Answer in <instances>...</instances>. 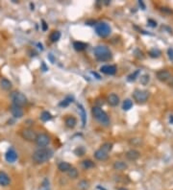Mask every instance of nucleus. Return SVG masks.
Wrapping results in <instances>:
<instances>
[{
	"label": "nucleus",
	"instance_id": "nucleus-9",
	"mask_svg": "<svg viewBox=\"0 0 173 190\" xmlns=\"http://www.w3.org/2000/svg\"><path fill=\"white\" fill-rule=\"evenodd\" d=\"M156 76H157V79L161 82H168L172 78L170 72L167 70H160L156 73Z\"/></svg>",
	"mask_w": 173,
	"mask_h": 190
},
{
	"label": "nucleus",
	"instance_id": "nucleus-36",
	"mask_svg": "<svg viewBox=\"0 0 173 190\" xmlns=\"http://www.w3.org/2000/svg\"><path fill=\"white\" fill-rule=\"evenodd\" d=\"M71 102H72V98H66L63 102L60 103V106L61 107H66V106L69 105V103H71Z\"/></svg>",
	"mask_w": 173,
	"mask_h": 190
},
{
	"label": "nucleus",
	"instance_id": "nucleus-7",
	"mask_svg": "<svg viewBox=\"0 0 173 190\" xmlns=\"http://www.w3.org/2000/svg\"><path fill=\"white\" fill-rule=\"evenodd\" d=\"M20 134H21L22 138H24V139L27 140V141H36V138L38 136L37 133L30 128L23 129Z\"/></svg>",
	"mask_w": 173,
	"mask_h": 190
},
{
	"label": "nucleus",
	"instance_id": "nucleus-10",
	"mask_svg": "<svg viewBox=\"0 0 173 190\" xmlns=\"http://www.w3.org/2000/svg\"><path fill=\"white\" fill-rule=\"evenodd\" d=\"M100 71L103 74H106V75H115L116 73V66L112 65V64L102 65L100 67Z\"/></svg>",
	"mask_w": 173,
	"mask_h": 190
},
{
	"label": "nucleus",
	"instance_id": "nucleus-40",
	"mask_svg": "<svg viewBox=\"0 0 173 190\" xmlns=\"http://www.w3.org/2000/svg\"><path fill=\"white\" fill-rule=\"evenodd\" d=\"M42 29H43V31H45L46 29H47V27H46V23L44 22L42 20Z\"/></svg>",
	"mask_w": 173,
	"mask_h": 190
},
{
	"label": "nucleus",
	"instance_id": "nucleus-19",
	"mask_svg": "<svg viewBox=\"0 0 173 190\" xmlns=\"http://www.w3.org/2000/svg\"><path fill=\"white\" fill-rule=\"evenodd\" d=\"M112 167H114V169L116 170V171H124L128 168V164L124 161L118 160V161H116L114 163Z\"/></svg>",
	"mask_w": 173,
	"mask_h": 190
},
{
	"label": "nucleus",
	"instance_id": "nucleus-1",
	"mask_svg": "<svg viewBox=\"0 0 173 190\" xmlns=\"http://www.w3.org/2000/svg\"><path fill=\"white\" fill-rule=\"evenodd\" d=\"M52 157H53V151L47 148H40L37 151H35L32 159L33 161L37 164H42L47 162Z\"/></svg>",
	"mask_w": 173,
	"mask_h": 190
},
{
	"label": "nucleus",
	"instance_id": "nucleus-5",
	"mask_svg": "<svg viewBox=\"0 0 173 190\" xmlns=\"http://www.w3.org/2000/svg\"><path fill=\"white\" fill-rule=\"evenodd\" d=\"M95 32L101 38H107L112 33L111 26L106 22H98L95 24Z\"/></svg>",
	"mask_w": 173,
	"mask_h": 190
},
{
	"label": "nucleus",
	"instance_id": "nucleus-37",
	"mask_svg": "<svg viewBox=\"0 0 173 190\" xmlns=\"http://www.w3.org/2000/svg\"><path fill=\"white\" fill-rule=\"evenodd\" d=\"M161 10H162V12H163V13H167V14H173V11L171 10V9L167 8V7H162V8H161Z\"/></svg>",
	"mask_w": 173,
	"mask_h": 190
},
{
	"label": "nucleus",
	"instance_id": "nucleus-25",
	"mask_svg": "<svg viewBox=\"0 0 173 190\" xmlns=\"http://www.w3.org/2000/svg\"><path fill=\"white\" fill-rule=\"evenodd\" d=\"M61 39V33L59 31H53L49 36V39L52 42H56Z\"/></svg>",
	"mask_w": 173,
	"mask_h": 190
},
{
	"label": "nucleus",
	"instance_id": "nucleus-28",
	"mask_svg": "<svg viewBox=\"0 0 173 190\" xmlns=\"http://www.w3.org/2000/svg\"><path fill=\"white\" fill-rule=\"evenodd\" d=\"M112 147H114L112 143H111V142H105L104 144L101 145L100 149H102L103 151H105V152H107V153H110V152L112 150Z\"/></svg>",
	"mask_w": 173,
	"mask_h": 190
},
{
	"label": "nucleus",
	"instance_id": "nucleus-20",
	"mask_svg": "<svg viewBox=\"0 0 173 190\" xmlns=\"http://www.w3.org/2000/svg\"><path fill=\"white\" fill-rule=\"evenodd\" d=\"M12 86H13L12 83L8 79H5L4 78V79H2L1 81H0V88H1L2 89H4V90H10L12 89Z\"/></svg>",
	"mask_w": 173,
	"mask_h": 190
},
{
	"label": "nucleus",
	"instance_id": "nucleus-3",
	"mask_svg": "<svg viewBox=\"0 0 173 190\" xmlns=\"http://www.w3.org/2000/svg\"><path fill=\"white\" fill-rule=\"evenodd\" d=\"M91 114L94 119H96L98 122L103 125L108 127L110 125V118L108 116V114L104 111L100 107L95 106L91 109Z\"/></svg>",
	"mask_w": 173,
	"mask_h": 190
},
{
	"label": "nucleus",
	"instance_id": "nucleus-16",
	"mask_svg": "<svg viewBox=\"0 0 173 190\" xmlns=\"http://www.w3.org/2000/svg\"><path fill=\"white\" fill-rule=\"evenodd\" d=\"M107 101H108V104H109L110 106H112V107H116L118 104H119L120 99H119V97L117 96L116 93H112V94H110L109 96H108Z\"/></svg>",
	"mask_w": 173,
	"mask_h": 190
},
{
	"label": "nucleus",
	"instance_id": "nucleus-8",
	"mask_svg": "<svg viewBox=\"0 0 173 190\" xmlns=\"http://www.w3.org/2000/svg\"><path fill=\"white\" fill-rule=\"evenodd\" d=\"M36 144L40 148H45L50 144V137L46 134H40L36 138Z\"/></svg>",
	"mask_w": 173,
	"mask_h": 190
},
{
	"label": "nucleus",
	"instance_id": "nucleus-26",
	"mask_svg": "<svg viewBox=\"0 0 173 190\" xmlns=\"http://www.w3.org/2000/svg\"><path fill=\"white\" fill-rule=\"evenodd\" d=\"M82 166H83L84 169H91V168L95 166V164L91 159H86V160L82 161Z\"/></svg>",
	"mask_w": 173,
	"mask_h": 190
},
{
	"label": "nucleus",
	"instance_id": "nucleus-15",
	"mask_svg": "<svg viewBox=\"0 0 173 190\" xmlns=\"http://www.w3.org/2000/svg\"><path fill=\"white\" fill-rule=\"evenodd\" d=\"M94 158L100 161L107 160L109 159V153L103 151L102 149H98L94 152Z\"/></svg>",
	"mask_w": 173,
	"mask_h": 190
},
{
	"label": "nucleus",
	"instance_id": "nucleus-29",
	"mask_svg": "<svg viewBox=\"0 0 173 190\" xmlns=\"http://www.w3.org/2000/svg\"><path fill=\"white\" fill-rule=\"evenodd\" d=\"M162 55L161 50L157 49V48H153L149 51V56L151 58H159Z\"/></svg>",
	"mask_w": 173,
	"mask_h": 190
},
{
	"label": "nucleus",
	"instance_id": "nucleus-14",
	"mask_svg": "<svg viewBox=\"0 0 173 190\" xmlns=\"http://www.w3.org/2000/svg\"><path fill=\"white\" fill-rule=\"evenodd\" d=\"M11 184V179L7 173L4 171H0V186H8Z\"/></svg>",
	"mask_w": 173,
	"mask_h": 190
},
{
	"label": "nucleus",
	"instance_id": "nucleus-2",
	"mask_svg": "<svg viewBox=\"0 0 173 190\" xmlns=\"http://www.w3.org/2000/svg\"><path fill=\"white\" fill-rule=\"evenodd\" d=\"M93 53L95 58L97 59L99 62H108L112 57V52L109 47L106 45H98L94 48Z\"/></svg>",
	"mask_w": 173,
	"mask_h": 190
},
{
	"label": "nucleus",
	"instance_id": "nucleus-21",
	"mask_svg": "<svg viewBox=\"0 0 173 190\" xmlns=\"http://www.w3.org/2000/svg\"><path fill=\"white\" fill-rule=\"evenodd\" d=\"M129 144L133 147H138L143 144V140L141 137H133L129 139Z\"/></svg>",
	"mask_w": 173,
	"mask_h": 190
},
{
	"label": "nucleus",
	"instance_id": "nucleus-17",
	"mask_svg": "<svg viewBox=\"0 0 173 190\" xmlns=\"http://www.w3.org/2000/svg\"><path fill=\"white\" fill-rule=\"evenodd\" d=\"M65 124L68 129H73L77 125V120L73 116H67L65 119Z\"/></svg>",
	"mask_w": 173,
	"mask_h": 190
},
{
	"label": "nucleus",
	"instance_id": "nucleus-39",
	"mask_svg": "<svg viewBox=\"0 0 173 190\" xmlns=\"http://www.w3.org/2000/svg\"><path fill=\"white\" fill-rule=\"evenodd\" d=\"M147 22H148L149 26H151V27H156V26H157V22L152 20V19H148V21Z\"/></svg>",
	"mask_w": 173,
	"mask_h": 190
},
{
	"label": "nucleus",
	"instance_id": "nucleus-12",
	"mask_svg": "<svg viewBox=\"0 0 173 190\" xmlns=\"http://www.w3.org/2000/svg\"><path fill=\"white\" fill-rule=\"evenodd\" d=\"M126 158L127 159L129 160H131V161H135L137 159H140L141 157V153L138 152L137 150H135V149H131V150H129L126 152Z\"/></svg>",
	"mask_w": 173,
	"mask_h": 190
},
{
	"label": "nucleus",
	"instance_id": "nucleus-6",
	"mask_svg": "<svg viewBox=\"0 0 173 190\" xmlns=\"http://www.w3.org/2000/svg\"><path fill=\"white\" fill-rule=\"evenodd\" d=\"M150 96L149 91L148 90H144V89H136L133 92V98L134 100L138 103V104H143L147 100H148Z\"/></svg>",
	"mask_w": 173,
	"mask_h": 190
},
{
	"label": "nucleus",
	"instance_id": "nucleus-30",
	"mask_svg": "<svg viewBox=\"0 0 173 190\" xmlns=\"http://www.w3.org/2000/svg\"><path fill=\"white\" fill-rule=\"evenodd\" d=\"M133 107V102L130 100V99H126L124 100L123 102V105H122V109L124 110H129V109H131Z\"/></svg>",
	"mask_w": 173,
	"mask_h": 190
},
{
	"label": "nucleus",
	"instance_id": "nucleus-27",
	"mask_svg": "<svg viewBox=\"0 0 173 190\" xmlns=\"http://www.w3.org/2000/svg\"><path fill=\"white\" fill-rule=\"evenodd\" d=\"M52 119V115L50 112L48 111H42L41 112V114H40V120L43 121V122H47V121L51 120Z\"/></svg>",
	"mask_w": 173,
	"mask_h": 190
},
{
	"label": "nucleus",
	"instance_id": "nucleus-38",
	"mask_svg": "<svg viewBox=\"0 0 173 190\" xmlns=\"http://www.w3.org/2000/svg\"><path fill=\"white\" fill-rule=\"evenodd\" d=\"M167 55L170 60H173V48H168L167 50Z\"/></svg>",
	"mask_w": 173,
	"mask_h": 190
},
{
	"label": "nucleus",
	"instance_id": "nucleus-33",
	"mask_svg": "<svg viewBox=\"0 0 173 190\" xmlns=\"http://www.w3.org/2000/svg\"><path fill=\"white\" fill-rule=\"evenodd\" d=\"M140 81H141V85H146L147 84L150 82V76H149L148 74H144V75L141 76Z\"/></svg>",
	"mask_w": 173,
	"mask_h": 190
},
{
	"label": "nucleus",
	"instance_id": "nucleus-23",
	"mask_svg": "<svg viewBox=\"0 0 173 190\" xmlns=\"http://www.w3.org/2000/svg\"><path fill=\"white\" fill-rule=\"evenodd\" d=\"M78 188L81 190H88L90 188V181L86 180H82L78 183Z\"/></svg>",
	"mask_w": 173,
	"mask_h": 190
},
{
	"label": "nucleus",
	"instance_id": "nucleus-13",
	"mask_svg": "<svg viewBox=\"0 0 173 190\" xmlns=\"http://www.w3.org/2000/svg\"><path fill=\"white\" fill-rule=\"evenodd\" d=\"M10 111L12 115L15 117V118H21L24 114V111L22 109V108L20 107H17V106H15L13 105L11 108H10Z\"/></svg>",
	"mask_w": 173,
	"mask_h": 190
},
{
	"label": "nucleus",
	"instance_id": "nucleus-41",
	"mask_svg": "<svg viewBox=\"0 0 173 190\" xmlns=\"http://www.w3.org/2000/svg\"><path fill=\"white\" fill-rule=\"evenodd\" d=\"M117 190H128L127 188H125V187H119Z\"/></svg>",
	"mask_w": 173,
	"mask_h": 190
},
{
	"label": "nucleus",
	"instance_id": "nucleus-11",
	"mask_svg": "<svg viewBox=\"0 0 173 190\" xmlns=\"http://www.w3.org/2000/svg\"><path fill=\"white\" fill-rule=\"evenodd\" d=\"M5 159L9 163H14L17 159V154L14 149H9L5 154Z\"/></svg>",
	"mask_w": 173,
	"mask_h": 190
},
{
	"label": "nucleus",
	"instance_id": "nucleus-32",
	"mask_svg": "<svg viewBox=\"0 0 173 190\" xmlns=\"http://www.w3.org/2000/svg\"><path fill=\"white\" fill-rule=\"evenodd\" d=\"M85 153H86V149L82 146L77 147V148L74 150V154L77 155V157H83V155H85Z\"/></svg>",
	"mask_w": 173,
	"mask_h": 190
},
{
	"label": "nucleus",
	"instance_id": "nucleus-31",
	"mask_svg": "<svg viewBox=\"0 0 173 190\" xmlns=\"http://www.w3.org/2000/svg\"><path fill=\"white\" fill-rule=\"evenodd\" d=\"M78 109H79V111L81 112L83 127H85V125H86V111H85V109H84L83 106H82V105H79V104H78Z\"/></svg>",
	"mask_w": 173,
	"mask_h": 190
},
{
	"label": "nucleus",
	"instance_id": "nucleus-24",
	"mask_svg": "<svg viewBox=\"0 0 173 190\" xmlns=\"http://www.w3.org/2000/svg\"><path fill=\"white\" fill-rule=\"evenodd\" d=\"M67 176H68V178L75 180V179H77L78 177H79V172H78V170L76 168L72 167L70 170L67 172Z\"/></svg>",
	"mask_w": 173,
	"mask_h": 190
},
{
	"label": "nucleus",
	"instance_id": "nucleus-35",
	"mask_svg": "<svg viewBox=\"0 0 173 190\" xmlns=\"http://www.w3.org/2000/svg\"><path fill=\"white\" fill-rule=\"evenodd\" d=\"M41 190H50L49 188V180L47 179H45L43 180V183L41 184Z\"/></svg>",
	"mask_w": 173,
	"mask_h": 190
},
{
	"label": "nucleus",
	"instance_id": "nucleus-22",
	"mask_svg": "<svg viewBox=\"0 0 173 190\" xmlns=\"http://www.w3.org/2000/svg\"><path fill=\"white\" fill-rule=\"evenodd\" d=\"M73 47L76 51L81 52V51H84L86 47H88V44L85 42H82V41H75L73 43Z\"/></svg>",
	"mask_w": 173,
	"mask_h": 190
},
{
	"label": "nucleus",
	"instance_id": "nucleus-18",
	"mask_svg": "<svg viewBox=\"0 0 173 190\" xmlns=\"http://www.w3.org/2000/svg\"><path fill=\"white\" fill-rule=\"evenodd\" d=\"M71 168H72L71 164L66 161H62L58 164V169L63 173H67Z\"/></svg>",
	"mask_w": 173,
	"mask_h": 190
},
{
	"label": "nucleus",
	"instance_id": "nucleus-4",
	"mask_svg": "<svg viewBox=\"0 0 173 190\" xmlns=\"http://www.w3.org/2000/svg\"><path fill=\"white\" fill-rule=\"evenodd\" d=\"M10 98H11V100L13 102V105L17 106V107H20V108L24 107L26 104H27V102H28L25 95L23 93L19 92V91H14V92H12Z\"/></svg>",
	"mask_w": 173,
	"mask_h": 190
},
{
	"label": "nucleus",
	"instance_id": "nucleus-34",
	"mask_svg": "<svg viewBox=\"0 0 173 190\" xmlns=\"http://www.w3.org/2000/svg\"><path fill=\"white\" fill-rule=\"evenodd\" d=\"M140 72H141V71L137 69V70H136L134 73L130 74V75L128 76V81H129V82H133V81H135V80L137 79V78L138 77V75H140Z\"/></svg>",
	"mask_w": 173,
	"mask_h": 190
}]
</instances>
